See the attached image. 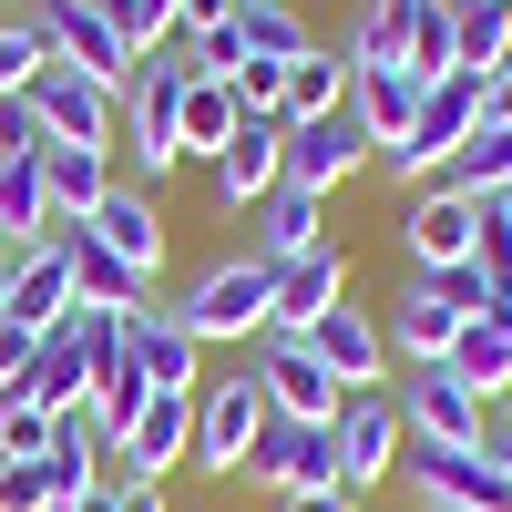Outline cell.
I'll return each mask as SVG.
<instances>
[{
    "instance_id": "13",
    "label": "cell",
    "mask_w": 512,
    "mask_h": 512,
    "mask_svg": "<svg viewBox=\"0 0 512 512\" xmlns=\"http://www.w3.org/2000/svg\"><path fill=\"white\" fill-rule=\"evenodd\" d=\"M461 328H472V318H461V297L441 277H400V297H390V359L400 369H441Z\"/></svg>"
},
{
    "instance_id": "2",
    "label": "cell",
    "mask_w": 512,
    "mask_h": 512,
    "mask_svg": "<svg viewBox=\"0 0 512 512\" xmlns=\"http://www.w3.org/2000/svg\"><path fill=\"white\" fill-rule=\"evenodd\" d=\"M267 318H277V267L267 256H216V267L185 287V308H175V328L195 349H216V338H267Z\"/></svg>"
},
{
    "instance_id": "35",
    "label": "cell",
    "mask_w": 512,
    "mask_h": 512,
    "mask_svg": "<svg viewBox=\"0 0 512 512\" xmlns=\"http://www.w3.org/2000/svg\"><path fill=\"white\" fill-rule=\"evenodd\" d=\"M226 134H236V93H226V82H195V93H185V154L216 164Z\"/></svg>"
},
{
    "instance_id": "16",
    "label": "cell",
    "mask_w": 512,
    "mask_h": 512,
    "mask_svg": "<svg viewBox=\"0 0 512 512\" xmlns=\"http://www.w3.org/2000/svg\"><path fill=\"white\" fill-rule=\"evenodd\" d=\"M72 308H82V297H72V246H62V236L21 246V256H11V308H0V318L31 328V338H52V328H72Z\"/></svg>"
},
{
    "instance_id": "14",
    "label": "cell",
    "mask_w": 512,
    "mask_h": 512,
    "mask_svg": "<svg viewBox=\"0 0 512 512\" xmlns=\"http://www.w3.org/2000/svg\"><path fill=\"white\" fill-rule=\"evenodd\" d=\"M308 359L338 379V390H390V328H379L369 308H349V297L308 328Z\"/></svg>"
},
{
    "instance_id": "7",
    "label": "cell",
    "mask_w": 512,
    "mask_h": 512,
    "mask_svg": "<svg viewBox=\"0 0 512 512\" xmlns=\"http://www.w3.org/2000/svg\"><path fill=\"white\" fill-rule=\"evenodd\" d=\"M390 400H400V441H441V451H482V441H492V400L461 390L451 359H441V369H410Z\"/></svg>"
},
{
    "instance_id": "33",
    "label": "cell",
    "mask_w": 512,
    "mask_h": 512,
    "mask_svg": "<svg viewBox=\"0 0 512 512\" xmlns=\"http://www.w3.org/2000/svg\"><path fill=\"white\" fill-rule=\"evenodd\" d=\"M52 72V41H41V21H0V103H31V82Z\"/></svg>"
},
{
    "instance_id": "6",
    "label": "cell",
    "mask_w": 512,
    "mask_h": 512,
    "mask_svg": "<svg viewBox=\"0 0 512 512\" xmlns=\"http://www.w3.org/2000/svg\"><path fill=\"white\" fill-rule=\"evenodd\" d=\"M400 256H410V277H451V267H472L482 256V195H461V185H420L400 205Z\"/></svg>"
},
{
    "instance_id": "47",
    "label": "cell",
    "mask_w": 512,
    "mask_h": 512,
    "mask_svg": "<svg viewBox=\"0 0 512 512\" xmlns=\"http://www.w3.org/2000/svg\"><path fill=\"white\" fill-rule=\"evenodd\" d=\"M0 256H11V246H0Z\"/></svg>"
},
{
    "instance_id": "46",
    "label": "cell",
    "mask_w": 512,
    "mask_h": 512,
    "mask_svg": "<svg viewBox=\"0 0 512 512\" xmlns=\"http://www.w3.org/2000/svg\"><path fill=\"white\" fill-rule=\"evenodd\" d=\"M236 11H246V0H236Z\"/></svg>"
},
{
    "instance_id": "12",
    "label": "cell",
    "mask_w": 512,
    "mask_h": 512,
    "mask_svg": "<svg viewBox=\"0 0 512 512\" xmlns=\"http://www.w3.org/2000/svg\"><path fill=\"white\" fill-rule=\"evenodd\" d=\"M31 123L52 144H113L123 134V93H103V82H82L72 62H52V72L31 82Z\"/></svg>"
},
{
    "instance_id": "48",
    "label": "cell",
    "mask_w": 512,
    "mask_h": 512,
    "mask_svg": "<svg viewBox=\"0 0 512 512\" xmlns=\"http://www.w3.org/2000/svg\"><path fill=\"white\" fill-rule=\"evenodd\" d=\"M502 410H512V400H502Z\"/></svg>"
},
{
    "instance_id": "20",
    "label": "cell",
    "mask_w": 512,
    "mask_h": 512,
    "mask_svg": "<svg viewBox=\"0 0 512 512\" xmlns=\"http://www.w3.org/2000/svg\"><path fill=\"white\" fill-rule=\"evenodd\" d=\"M123 328H134V369L154 379V400H195L205 390V349L175 328V308H134Z\"/></svg>"
},
{
    "instance_id": "41",
    "label": "cell",
    "mask_w": 512,
    "mask_h": 512,
    "mask_svg": "<svg viewBox=\"0 0 512 512\" xmlns=\"http://www.w3.org/2000/svg\"><path fill=\"white\" fill-rule=\"evenodd\" d=\"M482 123H512V52L482 72Z\"/></svg>"
},
{
    "instance_id": "36",
    "label": "cell",
    "mask_w": 512,
    "mask_h": 512,
    "mask_svg": "<svg viewBox=\"0 0 512 512\" xmlns=\"http://www.w3.org/2000/svg\"><path fill=\"white\" fill-rule=\"evenodd\" d=\"M0 512H52V451L41 461H0Z\"/></svg>"
},
{
    "instance_id": "27",
    "label": "cell",
    "mask_w": 512,
    "mask_h": 512,
    "mask_svg": "<svg viewBox=\"0 0 512 512\" xmlns=\"http://www.w3.org/2000/svg\"><path fill=\"white\" fill-rule=\"evenodd\" d=\"M41 236H62V216H52V185H41V154L31 164H0V246H41Z\"/></svg>"
},
{
    "instance_id": "42",
    "label": "cell",
    "mask_w": 512,
    "mask_h": 512,
    "mask_svg": "<svg viewBox=\"0 0 512 512\" xmlns=\"http://www.w3.org/2000/svg\"><path fill=\"white\" fill-rule=\"evenodd\" d=\"M113 512H164V482H113Z\"/></svg>"
},
{
    "instance_id": "11",
    "label": "cell",
    "mask_w": 512,
    "mask_h": 512,
    "mask_svg": "<svg viewBox=\"0 0 512 512\" xmlns=\"http://www.w3.org/2000/svg\"><path fill=\"white\" fill-rule=\"evenodd\" d=\"M369 154H379V144L359 134V113H318V123H287V164H277V185H297V195H328V185H349Z\"/></svg>"
},
{
    "instance_id": "23",
    "label": "cell",
    "mask_w": 512,
    "mask_h": 512,
    "mask_svg": "<svg viewBox=\"0 0 512 512\" xmlns=\"http://www.w3.org/2000/svg\"><path fill=\"white\" fill-rule=\"evenodd\" d=\"M318 246H328V195L277 185L256 205V256H267V267H297V256H318Z\"/></svg>"
},
{
    "instance_id": "34",
    "label": "cell",
    "mask_w": 512,
    "mask_h": 512,
    "mask_svg": "<svg viewBox=\"0 0 512 512\" xmlns=\"http://www.w3.org/2000/svg\"><path fill=\"white\" fill-rule=\"evenodd\" d=\"M441 185H461V195H502V185H512V123H482Z\"/></svg>"
},
{
    "instance_id": "39",
    "label": "cell",
    "mask_w": 512,
    "mask_h": 512,
    "mask_svg": "<svg viewBox=\"0 0 512 512\" xmlns=\"http://www.w3.org/2000/svg\"><path fill=\"white\" fill-rule=\"evenodd\" d=\"M31 359H41V338H31V328H11V318H0V400H11L21 379H31Z\"/></svg>"
},
{
    "instance_id": "40",
    "label": "cell",
    "mask_w": 512,
    "mask_h": 512,
    "mask_svg": "<svg viewBox=\"0 0 512 512\" xmlns=\"http://www.w3.org/2000/svg\"><path fill=\"white\" fill-rule=\"evenodd\" d=\"M277 512H359V492L349 482H308V492H287Z\"/></svg>"
},
{
    "instance_id": "5",
    "label": "cell",
    "mask_w": 512,
    "mask_h": 512,
    "mask_svg": "<svg viewBox=\"0 0 512 512\" xmlns=\"http://www.w3.org/2000/svg\"><path fill=\"white\" fill-rule=\"evenodd\" d=\"M267 379L256 369H226V379H205L195 390V472H246L256 441H267Z\"/></svg>"
},
{
    "instance_id": "4",
    "label": "cell",
    "mask_w": 512,
    "mask_h": 512,
    "mask_svg": "<svg viewBox=\"0 0 512 512\" xmlns=\"http://www.w3.org/2000/svg\"><path fill=\"white\" fill-rule=\"evenodd\" d=\"M472 134H482V82H472V72H451V82H431V93H420L410 144H400V154H379V164H390V175H400V195H410V185H441L451 164H461V144H472Z\"/></svg>"
},
{
    "instance_id": "29",
    "label": "cell",
    "mask_w": 512,
    "mask_h": 512,
    "mask_svg": "<svg viewBox=\"0 0 512 512\" xmlns=\"http://www.w3.org/2000/svg\"><path fill=\"white\" fill-rule=\"evenodd\" d=\"M451 369H461V390H482V400L502 410V400H512V328H502V318H472V328L451 338Z\"/></svg>"
},
{
    "instance_id": "19",
    "label": "cell",
    "mask_w": 512,
    "mask_h": 512,
    "mask_svg": "<svg viewBox=\"0 0 512 512\" xmlns=\"http://www.w3.org/2000/svg\"><path fill=\"white\" fill-rule=\"evenodd\" d=\"M338 297H349V246H318V256H297V267H277V318H267V338H308Z\"/></svg>"
},
{
    "instance_id": "22",
    "label": "cell",
    "mask_w": 512,
    "mask_h": 512,
    "mask_svg": "<svg viewBox=\"0 0 512 512\" xmlns=\"http://www.w3.org/2000/svg\"><path fill=\"white\" fill-rule=\"evenodd\" d=\"M82 390H93V349H82V328H52L41 338V359H31V379L11 400H31L41 420H62V410H82Z\"/></svg>"
},
{
    "instance_id": "32",
    "label": "cell",
    "mask_w": 512,
    "mask_h": 512,
    "mask_svg": "<svg viewBox=\"0 0 512 512\" xmlns=\"http://www.w3.org/2000/svg\"><path fill=\"white\" fill-rule=\"evenodd\" d=\"M451 31H461V72H492L512 52V0H451Z\"/></svg>"
},
{
    "instance_id": "17",
    "label": "cell",
    "mask_w": 512,
    "mask_h": 512,
    "mask_svg": "<svg viewBox=\"0 0 512 512\" xmlns=\"http://www.w3.org/2000/svg\"><path fill=\"white\" fill-rule=\"evenodd\" d=\"M256 379H267V410H277V420H318V431L338 420V400H349V390L308 359V338H256Z\"/></svg>"
},
{
    "instance_id": "45",
    "label": "cell",
    "mask_w": 512,
    "mask_h": 512,
    "mask_svg": "<svg viewBox=\"0 0 512 512\" xmlns=\"http://www.w3.org/2000/svg\"><path fill=\"white\" fill-rule=\"evenodd\" d=\"M52 512H113V482H103V492H82V502H52Z\"/></svg>"
},
{
    "instance_id": "1",
    "label": "cell",
    "mask_w": 512,
    "mask_h": 512,
    "mask_svg": "<svg viewBox=\"0 0 512 512\" xmlns=\"http://www.w3.org/2000/svg\"><path fill=\"white\" fill-rule=\"evenodd\" d=\"M185 93H195V41H154L123 82V144H134L144 175H175L185 164Z\"/></svg>"
},
{
    "instance_id": "8",
    "label": "cell",
    "mask_w": 512,
    "mask_h": 512,
    "mask_svg": "<svg viewBox=\"0 0 512 512\" xmlns=\"http://www.w3.org/2000/svg\"><path fill=\"white\" fill-rule=\"evenodd\" d=\"M400 472L420 512H512V482L492 472V451H441V441H400Z\"/></svg>"
},
{
    "instance_id": "37",
    "label": "cell",
    "mask_w": 512,
    "mask_h": 512,
    "mask_svg": "<svg viewBox=\"0 0 512 512\" xmlns=\"http://www.w3.org/2000/svg\"><path fill=\"white\" fill-rule=\"evenodd\" d=\"M41 451H52V420L31 400H0V461H41Z\"/></svg>"
},
{
    "instance_id": "38",
    "label": "cell",
    "mask_w": 512,
    "mask_h": 512,
    "mask_svg": "<svg viewBox=\"0 0 512 512\" xmlns=\"http://www.w3.org/2000/svg\"><path fill=\"white\" fill-rule=\"evenodd\" d=\"M41 144H52V134L31 123V103H0V164H31Z\"/></svg>"
},
{
    "instance_id": "25",
    "label": "cell",
    "mask_w": 512,
    "mask_h": 512,
    "mask_svg": "<svg viewBox=\"0 0 512 512\" xmlns=\"http://www.w3.org/2000/svg\"><path fill=\"white\" fill-rule=\"evenodd\" d=\"M41 185H52V216L82 226L113 195V164H103V144H41Z\"/></svg>"
},
{
    "instance_id": "10",
    "label": "cell",
    "mask_w": 512,
    "mask_h": 512,
    "mask_svg": "<svg viewBox=\"0 0 512 512\" xmlns=\"http://www.w3.org/2000/svg\"><path fill=\"white\" fill-rule=\"evenodd\" d=\"M390 472H400V400L390 390H349L338 400V482L369 502Z\"/></svg>"
},
{
    "instance_id": "43",
    "label": "cell",
    "mask_w": 512,
    "mask_h": 512,
    "mask_svg": "<svg viewBox=\"0 0 512 512\" xmlns=\"http://www.w3.org/2000/svg\"><path fill=\"white\" fill-rule=\"evenodd\" d=\"M216 21H236V0H185V41H195V31H216Z\"/></svg>"
},
{
    "instance_id": "15",
    "label": "cell",
    "mask_w": 512,
    "mask_h": 512,
    "mask_svg": "<svg viewBox=\"0 0 512 512\" xmlns=\"http://www.w3.org/2000/svg\"><path fill=\"white\" fill-rule=\"evenodd\" d=\"M246 482L256 492H308V482H338V420L318 431V420H267V441H256V461H246Z\"/></svg>"
},
{
    "instance_id": "26",
    "label": "cell",
    "mask_w": 512,
    "mask_h": 512,
    "mask_svg": "<svg viewBox=\"0 0 512 512\" xmlns=\"http://www.w3.org/2000/svg\"><path fill=\"white\" fill-rule=\"evenodd\" d=\"M62 246H72V297H82V308H113V318H134V308H144V277L123 267L113 246H93L82 226H62Z\"/></svg>"
},
{
    "instance_id": "18",
    "label": "cell",
    "mask_w": 512,
    "mask_h": 512,
    "mask_svg": "<svg viewBox=\"0 0 512 512\" xmlns=\"http://www.w3.org/2000/svg\"><path fill=\"white\" fill-rule=\"evenodd\" d=\"M82 236H93V246H113V256H123V267H134L144 287L164 277V205H154L144 185H113L93 216H82Z\"/></svg>"
},
{
    "instance_id": "44",
    "label": "cell",
    "mask_w": 512,
    "mask_h": 512,
    "mask_svg": "<svg viewBox=\"0 0 512 512\" xmlns=\"http://www.w3.org/2000/svg\"><path fill=\"white\" fill-rule=\"evenodd\" d=\"M482 451H492V472L512 482V410H492V441H482Z\"/></svg>"
},
{
    "instance_id": "31",
    "label": "cell",
    "mask_w": 512,
    "mask_h": 512,
    "mask_svg": "<svg viewBox=\"0 0 512 512\" xmlns=\"http://www.w3.org/2000/svg\"><path fill=\"white\" fill-rule=\"evenodd\" d=\"M431 11V0H359V31H349V62L359 72H379V62H400L410 52V21ZM410 72V62H400Z\"/></svg>"
},
{
    "instance_id": "9",
    "label": "cell",
    "mask_w": 512,
    "mask_h": 512,
    "mask_svg": "<svg viewBox=\"0 0 512 512\" xmlns=\"http://www.w3.org/2000/svg\"><path fill=\"white\" fill-rule=\"evenodd\" d=\"M277 164H287V113H236V134L205 164V185H216L226 216H256V205L277 195Z\"/></svg>"
},
{
    "instance_id": "28",
    "label": "cell",
    "mask_w": 512,
    "mask_h": 512,
    "mask_svg": "<svg viewBox=\"0 0 512 512\" xmlns=\"http://www.w3.org/2000/svg\"><path fill=\"white\" fill-rule=\"evenodd\" d=\"M349 82H359V62L349 52H318L308 62H287V123H318V113H349Z\"/></svg>"
},
{
    "instance_id": "24",
    "label": "cell",
    "mask_w": 512,
    "mask_h": 512,
    "mask_svg": "<svg viewBox=\"0 0 512 512\" xmlns=\"http://www.w3.org/2000/svg\"><path fill=\"white\" fill-rule=\"evenodd\" d=\"M349 113H359V134H369L379 154H400V144H410V113H420V82H410L400 62H379V72L349 82Z\"/></svg>"
},
{
    "instance_id": "30",
    "label": "cell",
    "mask_w": 512,
    "mask_h": 512,
    "mask_svg": "<svg viewBox=\"0 0 512 512\" xmlns=\"http://www.w3.org/2000/svg\"><path fill=\"white\" fill-rule=\"evenodd\" d=\"M236 41H246V62H277V72L318 52V31L297 21L287 0H246V11H236Z\"/></svg>"
},
{
    "instance_id": "3",
    "label": "cell",
    "mask_w": 512,
    "mask_h": 512,
    "mask_svg": "<svg viewBox=\"0 0 512 512\" xmlns=\"http://www.w3.org/2000/svg\"><path fill=\"white\" fill-rule=\"evenodd\" d=\"M41 41H52V62H72L82 82H103V93H123L144 62V41L123 31V0H31Z\"/></svg>"
},
{
    "instance_id": "21",
    "label": "cell",
    "mask_w": 512,
    "mask_h": 512,
    "mask_svg": "<svg viewBox=\"0 0 512 512\" xmlns=\"http://www.w3.org/2000/svg\"><path fill=\"white\" fill-rule=\"evenodd\" d=\"M113 461H123L113 482H164L175 461H195V400H154L134 431H123V451H113Z\"/></svg>"
}]
</instances>
